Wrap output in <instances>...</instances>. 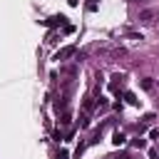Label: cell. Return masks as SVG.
<instances>
[{
  "label": "cell",
  "mask_w": 159,
  "mask_h": 159,
  "mask_svg": "<svg viewBox=\"0 0 159 159\" xmlns=\"http://www.w3.org/2000/svg\"><path fill=\"white\" fill-rule=\"evenodd\" d=\"M124 99H127L129 104H139V99H137V97H134L132 92H124Z\"/></svg>",
  "instance_id": "obj_10"
},
{
  "label": "cell",
  "mask_w": 159,
  "mask_h": 159,
  "mask_svg": "<svg viewBox=\"0 0 159 159\" xmlns=\"http://www.w3.org/2000/svg\"><path fill=\"white\" fill-rule=\"evenodd\" d=\"M122 80H124L122 75H114V77H112V82H109V89H114V92H117V89H119V84H122Z\"/></svg>",
  "instance_id": "obj_6"
},
{
  "label": "cell",
  "mask_w": 159,
  "mask_h": 159,
  "mask_svg": "<svg viewBox=\"0 0 159 159\" xmlns=\"http://www.w3.org/2000/svg\"><path fill=\"white\" fill-rule=\"evenodd\" d=\"M149 159H159V154H157V149H149Z\"/></svg>",
  "instance_id": "obj_14"
},
{
  "label": "cell",
  "mask_w": 159,
  "mask_h": 159,
  "mask_svg": "<svg viewBox=\"0 0 159 159\" xmlns=\"http://www.w3.org/2000/svg\"><path fill=\"white\" fill-rule=\"evenodd\" d=\"M72 55H77V47H75V45H70V47H62V50L55 55V60H67V57H72Z\"/></svg>",
  "instance_id": "obj_2"
},
{
  "label": "cell",
  "mask_w": 159,
  "mask_h": 159,
  "mask_svg": "<svg viewBox=\"0 0 159 159\" xmlns=\"http://www.w3.org/2000/svg\"><path fill=\"white\" fill-rule=\"evenodd\" d=\"M47 25H50V27H57V25H67V17H65V15H52V17L47 20Z\"/></svg>",
  "instance_id": "obj_3"
},
{
  "label": "cell",
  "mask_w": 159,
  "mask_h": 159,
  "mask_svg": "<svg viewBox=\"0 0 159 159\" xmlns=\"http://www.w3.org/2000/svg\"><path fill=\"white\" fill-rule=\"evenodd\" d=\"M94 104H97V102H94V99H92V97H87V99H84V104H82V107H84V112H87V114H89V112H92V109H94Z\"/></svg>",
  "instance_id": "obj_7"
},
{
  "label": "cell",
  "mask_w": 159,
  "mask_h": 159,
  "mask_svg": "<svg viewBox=\"0 0 159 159\" xmlns=\"http://www.w3.org/2000/svg\"><path fill=\"white\" fill-rule=\"evenodd\" d=\"M84 147H87V144H84V142H82V144H80V147H77V152H75V159H80V154H82V152H84Z\"/></svg>",
  "instance_id": "obj_12"
},
{
  "label": "cell",
  "mask_w": 159,
  "mask_h": 159,
  "mask_svg": "<svg viewBox=\"0 0 159 159\" xmlns=\"http://www.w3.org/2000/svg\"><path fill=\"white\" fill-rule=\"evenodd\" d=\"M157 17H159V10H154V7H144L139 12V22H144V25H152Z\"/></svg>",
  "instance_id": "obj_1"
},
{
  "label": "cell",
  "mask_w": 159,
  "mask_h": 159,
  "mask_svg": "<svg viewBox=\"0 0 159 159\" xmlns=\"http://www.w3.org/2000/svg\"><path fill=\"white\" fill-rule=\"evenodd\" d=\"M57 159H70V154H67L65 149H60V154H57Z\"/></svg>",
  "instance_id": "obj_13"
},
{
  "label": "cell",
  "mask_w": 159,
  "mask_h": 159,
  "mask_svg": "<svg viewBox=\"0 0 159 159\" xmlns=\"http://www.w3.org/2000/svg\"><path fill=\"white\" fill-rule=\"evenodd\" d=\"M149 139H157V142H159V129H157V127L149 129Z\"/></svg>",
  "instance_id": "obj_11"
},
{
  "label": "cell",
  "mask_w": 159,
  "mask_h": 159,
  "mask_svg": "<svg viewBox=\"0 0 159 159\" xmlns=\"http://www.w3.org/2000/svg\"><path fill=\"white\" fill-rule=\"evenodd\" d=\"M152 87H154V82H152V77H144V80H142V89H147V92H149Z\"/></svg>",
  "instance_id": "obj_9"
},
{
  "label": "cell",
  "mask_w": 159,
  "mask_h": 159,
  "mask_svg": "<svg viewBox=\"0 0 159 159\" xmlns=\"http://www.w3.org/2000/svg\"><path fill=\"white\" fill-rule=\"evenodd\" d=\"M124 142H127V137H124L122 132H114V134H112V144H114V147H122Z\"/></svg>",
  "instance_id": "obj_5"
},
{
  "label": "cell",
  "mask_w": 159,
  "mask_h": 159,
  "mask_svg": "<svg viewBox=\"0 0 159 159\" xmlns=\"http://www.w3.org/2000/svg\"><path fill=\"white\" fill-rule=\"evenodd\" d=\"M60 124H62V127H70V124H72V112H70V109H65V112L60 114Z\"/></svg>",
  "instance_id": "obj_4"
},
{
  "label": "cell",
  "mask_w": 159,
  "mask_h": 159,
  "mask_svg": "<svg viewBox=\"0 0 159 159\" xmlns=\"http://www.w3.org/2000/svg\"><path fill=\"white\" fill-rule=\"evenodd\" d=\"M132 147H134V149H144V147H147V142H144L142 137H137V139H132Z\"/></svg>",
  "instance_id": "obj_8"
}]
</instances>
